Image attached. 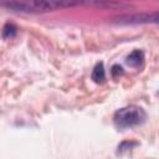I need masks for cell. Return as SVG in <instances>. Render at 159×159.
Returning <instances> with one entry per match:
<instances>
[{"mask_svg":"<svg viewBox=\"0 0 159 159\" xmlns=\"http://www.w3.org/2000/svg\"><path fill=\"white\" fill-rule=\"evenodd\" d=\"M0 5L16 12L39 14L81 5V2L68 0H1Z\"/></svg>","mask_w":159,"mask_h":159,"instance_id":"cell-1","label":"cell"},{"mask_svg":"<svg viewBox=\"0 0 159 159\" xmlns=\"http://www.w3.org/2000/svg\"><path fill=\"white\" fill-rule=\"evenodd\" d=\"M147 113L143 108L138 106H127L120 109H118L114 116L113 120L116 127L124 129V128H133L137 125H140L145 122Z\"/></svg>","mask_w":159,"mask_h":159,"instance_id":"cell-2","label":"cell"},{"mask_svg":"<svg viewBox=\"0 0 159 159\" xmlns=\"http://www.w3.org/2000/svg\"><path fill=\"white\" fill-rule=\"evenodd\" d=\"M113 22L119 25H142V24H159V11L125 14L113 19Z\"/></svg>","mask_w":159,"mask_h":159,"instance_id":"cell-3","label":"cell"},{"mask_svg":"<svg viewBox=\"0 0 159 159\" xmlns=\"http://www.w3.org/2000/svg\"><path fill=\"white\" fill-rule=\"evenodd\" d=\"M143 61H144V53L142 50H134L125 60L127 65L130 67H139L142 66Z\"/></svg>","mask_w":159,"mask_h":159,"instance_id":"cell-4","label":"cell"},{"mask_svg":"<svg viewBox=\"0 0 159 159\" xmlns=\"http://www.w3.org/2000/svg\"><path fill=\"white\" fill-rule=\"evenodd\" d=\"M106 78V71H104V66L102 62L97 63L92 71V80L96 83H102Z\"/></svg>","mask_w":159,"mask_h":159,"instance_id":"cell-5","label":"cell"},{"mask_svg":"<svg viewBox=\"0 0 159 159\" xmlns=\"http://www.w3.org/2000/svg\"><path fill=\"white\" fill-rule=\"evenodd\" d=\"M16 35V27L12 24H6L2 29V37L4 39H11Z\"/></svg>","mask_w":159,"mask_h":159,"instance_id":"cell-6","label":"cell"},{"mask_svg":"<svg viewBox=\"0 0 159 159\" xmlns=\"http://www.w3.org/2000/svg\"><path fill=\"white\" fill-rule=\"evenodd\" d=\"M123 68L120 67V66H118V65H114L113 67H112V73H113V76H117L118 73L119 75H122L123 73V71H122Z\"/></svg>","mask_w":159,"mask_h":159,"instance_id":"cell-7","label":"cell"}]
</instances>
